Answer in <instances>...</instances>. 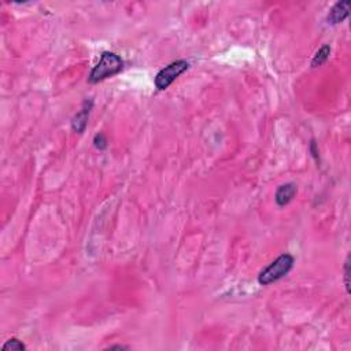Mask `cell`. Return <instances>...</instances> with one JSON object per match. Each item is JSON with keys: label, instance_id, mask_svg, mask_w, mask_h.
<instances>
[{"label": "cell", "instance_id": "1", "mask_svg": "<svg viewBox=\"0 0 351 351\" xmlns=\"http://www.w3.org/2000/svg\"><path fill=\"white\" fill-rule=\"evenodd\" d=\"M122 67H124V61L120 55L114 52H103L98 65L89 73L88 81L91 84L100 83L109 77L118 74L122 70Z\"/></svg>", "mask_w": 351, "mask_h": 351}, {"label": "cell", "instance_id": "2", "mask_svg": "<svg viewBox=\"0 0 351 351\" xmlns=\"http://www.w3.org/2000/svg\"><path fill=\"white\" fill-rule=\"evenodd\" d=\"M295 259L289 254H283L275 259L267 267H265L259 276H258V283L261 285H269L275 281L280 280L284 276H287L293 267Z\"/></svg>", "mask_w": 351, "mask_h": 351}, {"label": "cell", "instance_id": "3", "mask_svg": "<svg viewBox=\"0 0 351 351\" xmlns=\"http://www.w3.org/2000/svg\"><path fill=\"white\" fill-rule=\"evenodd\" d=\"M190 67V63L184 59H178L174 62L169 63L168 66H165L162 70L156 74L155 77V87L160 91H164L169 87L173 81H176L182 73H185Z\"/></svg>", "mask_w": 351, "mask_h": 351}, {"label": "cell", "instance_id": "4", "mask_svg": "<svg viewBox=\"0 0 351 351\" xmlns=\"http://www.w3.org/2000/svg\"><path fill=\"white\" fill-rule=\"evenodd\" d=\"M92 106H94V102L91 99H85L80 112L77 113L76 116L73 117V120H71V128H73L74 132H77V133L84 132L85 128H87V124H88V117Z\"/></svg>", "mask_w": 351, "mask_h": 351}, {"label": "cell", "instance_id": "5", "mask_svg": "<svg viewBox=\"0 0 351 351\" xmlns=\"http://www.w3.org/2000/svg\"><path fill=\"white\" fill-rule=\"evenodd\" d=\"M351 2L350 0H343V2H338L336 5L331 9L328 17H327V22L329 25H338L342 23L350 14Z\"/></svg>", "mask_w": 351, "mask_h": 351}, {"label": "cell", "instance_id": "6", "mask_svg": "<svg viewBox=\"0 0 351 351\" xmlns=\"http://www.w3.org/2000/svg\"><path fill=\"white\" fill-rule=\"evenodd\" d=\"M295 195H296V185L292 184V182H288V184H284V185H280V187L277 188L275 200L277 205L283 207V206L288 205Z\"/></svg>", "mask_w": 351, "mask_h": 351}, {"label": "cell", "instance_id": "7", "mask_svg": "<svg viewBox=\"0 0 351 351\" xmlns=\"http://www.w3.org/2000/svg\"><path fill=\"white\" fill-rule=\"evenodd\" d=\"M329 53H331V47L329 45H322L311 59V67H318L321 65H324L328 61Z\"/></svg>", "mask_w": 351, "mask_h": 351}, {"label": "cell", "instance_id": "8", "mask_svg": "<svg viewBox=\"0 0 351 351\" xmlns=\"http://www.w3.org/2000/svg\"><path fill=\"white\" fill-rule=\"evenodd\" d=\"M2 350L3 351H25L26 350V346H25L21 340L13 338V339H10V340H7V342L3 344Z\"/></svg>", "mask_w": 351, "mask_h": 351}, {"label": "cell", "instance_id": "9", "mask_svg": "<svg viewBox=\"0 0 351 351\" xmlns=\"http://www.w3.org/2000/svg\"><path fill=\"white\" fill-rule=\"evenodd\" d=\"M343 271H344L343 279H344V287H346V292H347V295H350V254L347 255Z\"/></svg>", "mask_w": 351, "mask_h": 351}, {"label": "cell", "instance_id": "10", "mask_svg": "<svg viewBox=\"0 0 351 351\" xmlns=\"http://www.w3.org/2000/svg\"><path fill=\"white\" fill-rule=\"evenodd\" d=\"M94 144L95 147L98 148V150H104V148H107V139L104 134L99 133L95 136L94 139Z\"/></svg>", "mask_w": 351, "mask_h": 351}, {"label": "cell", "instance_id": "11", "mask_svg": "<svg viewBox=\"0 0 351 351\" xmlns=\"http://www.w3.org/2000/svg\"><path fill=\"white\" fill-rule=\"evenodd\" d=\"M310 151H311V155L314 156L316 159H318V150H317V144L314 140H311V143H310Z\"/></svg>", "mask_w": 351, "mask_h": 351}, {"label": "cell", "instance_id": "12", "mask_svg": "<svg viewBox=\"0 0 351 351\" xmlns=\"http://www.w3.org/2000/svg\"><path fill=\"white\" fill-rule=\"evenodd\" d=\"M113 348H121V350H122V348H128V347H124V346H110L109 347V350H113Z\"/></svg>", "mask_w": 351, "mask_h": 351}]
</instances>
